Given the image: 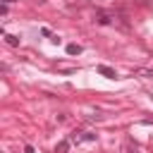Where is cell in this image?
<instances>
[{"mask_svg": "<svg viewBox=\"0 0 153 153\" xmlns=\"http://www.w3.org/2000/svg\"><path fill=\"white\" fill-rule=\"evenodd\" d=\"M93 22L100 26H120V29H129V17L124 12L117 10H96Z\"/></svg>", "mask_w": 153, "mask_h": 153, "instance_id": "1", "label": "cell"}, {"mask_svg": "<svg viewBox=\"0 0 153 153\" xmlns=\"http://www.w3.org/2000/svg\"><path fill=\"white\" fill-rule=\"evenodd\" d=\"M96 72L100 76H105V79H117V72L112 67H108V65H96Z\"/></svg>", "mask_w": 153, "mask_h": 153, "instance_id": "2", "label": "cell"}, {"mask_svg": "<svg viewBox=\"0 0 153 153\" xmlns=\"http://www.w3.org/2000/svg\"><path fill=\"white\" fill-rule=\"evenodd\" d=\"M69 143H72L69 139H65V141H60V143L55 146V153H67V151H69Z\"/></svg>", "mask_w": 153, "mask_h": 153, "instance_id": "3", "label": "cell"}, {"mask_svg": "<svg viewBox=\"0 0 153 153\" xmlns=\"http://www.w3.org/2000/svg\"><path fill=\"white\" fill-rule=\"evenodd\" d=\"M5 43H7V45H12V48H19V38H17V36H12V33H5Z\"/></svg>", "mask_w": 153, "mask_h": 153, "instance_id": "4", "label": "cell"}, {"mask_svg": "<svg viewBox=\"0 0 153 153\" xmlns=\"http://www.w3.org/2000/svg\"><path fill=\"white\" fill-rule=\"evenodd\" d=\"M79 53H81V45L79 43H69L67 45V55H79Z\"/></svg>", "mask_w": 153, "mask_h": 153, "instance_id": "5", "label": "cell"}, {"mask_svg": "<svg viewBox=\"0 0 153 153\" xmlns=\"http://www.w3.org/2000/svg\"><path fill=\"white\" fill-rule=\"evenodd\" d=\"M2 2H5V5H7V2H14V0H2Z\"/></svg>", "mask_w": 153, "mask_h": 153, "instance_id": "6", "label": "cell"}]
</instances>
